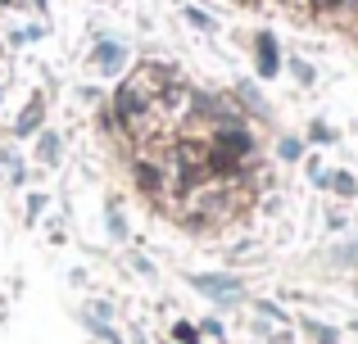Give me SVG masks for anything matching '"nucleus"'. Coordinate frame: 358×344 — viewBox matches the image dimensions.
Here are the masks:
<instances>
[{
  "mask_svg": "<svg viewBox=\"0 0 358 344\" xmlns=\"http://www.w3.org/2000/svg\"><path fill=\"white\" fill-rule=\"evenodd\" d=\"M195 285H200L204 294H236L241 290L236 276H195Z\"/></svg>",
  "mask_w": 358,
  "mask_h": 344,
  "instance_id": "f257e3e1",
  "label": "nucleus"
},
{
  "mask_svg": "<svg viewBox=\"0 0 358 344\" xmlns=\"http://www.w3.org/2000/svg\"><path fill=\"white\" fill-rule=\"evenodd\" d=\"M259 73L272 77L277 73V54H272V36H259Z\"/></svg>",
  "mask_w": 358,
  "mask_h": 344,
  "instance_id": "f03ea898",
  "label": "nucleus"
},
{
  "mask_svg": "<svg viewBox=\"0 0 358 344\" xmlns=\"http://www.w3.org/2000/svg\"><path fill=\"white\" fill-rule=\"evenodd\" d=\"M96 63H100V68H105V73H114L118 63H122V45L105 41V45H100V54H96Z\"/></svg>",
  "mask_w": 358,
  "mask_h": 344,
  "instance_id": "7ed1b4c3",
  "label": "nucleus"
},
{
  "mask_svg": "<svg viewBox=\"0 0 358 344\" xmlns=\"http://www.w3.org/2000/svg\"><path fill=\"white\" fill-rule=\"evenodd\" d=\"M308 331H313V336H317V344H336V331L317 327V322H308Z\"/></svg>",
  "mask_w": 358,
  "mask_h": 344,
  "instance_id": "20e7f679",
  "label": "nucleus"
},
{
  "mask_svg": "<svg viewBox=\"0 0 358 344\" xmlns=\"http://www.w3.org/2000/svg\"><path fill=\"white\" fill-rule=\"evenodd\" d=\"M331 181H336V190H345V195H354V177H345V172H341V177H331Z\"/></svg>",
  "mask_w": 358,
  "mask_h": 344,
  "instance_id": "39448f33",
  "label": "nucleus"
},
{
  "mask_svg": "<svg viewBox=\"0 0 358 344\" xmlns=\"http://www.w3.org/2000/svg\"><path fill=\"white\" fill-rule=\"evenodd\" d=\"M55 150H59V141H55V136H45V141H41V154H45V159H55Z\"/></svg>",
  "mask_w": 358,
  "mask_h": 344,
  "instance_id": "423d86ee",
  "label": "nucleus"
},
{
  "mask_svg": "<svg viewBox=\"0 0 358 344\" xmlns=\"http://www.w3.org/2000/svg\"><path fill=\"white\" fill-rule=\"evenodd\" d=\"M313 5H317V9H336V5H341V0H313Z\"/></svg>",
  "mask_w": 358,
  "mask_h": 344,
  "instance_id": "0eeeda50",
  "label": "nucleus"
}]
</instances>
